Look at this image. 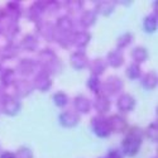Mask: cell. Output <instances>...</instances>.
Returning a JSON list of instances; mask_svg holds the SVG:
<instances>
[{"mask_svg":"<svg viewBox=\"0 0 158 158\" xmlns=\"http://www.w3.org/2000/svg\"><path fill=\"white\" fill-rule=\"evenodd\" d=\"M156 158H157V157H156Z\"/></svg>","mask_w":158,"mask_h":158,"instance_id":"cell-48","label":"cell"},{"mask_svg":"<svg viewBox=\"0 0 158 158\" xmlns=\"http://www.w3.org/2000/svg\"><path fill=\"white\" fill-rule=\"evenodd\" d=\"M93 108L96 110L98 115H105L111 109V101L106 95H104V94L96 95L94 101H93Z\"/></svg>","mask_w":158,"mask_h":158,"instance_id":"cell-17","label":"cell"},{"mask_svg":"<svg viewBox=\"0 0 158 158\" xmlns=\"http://www.w3.org/2000/svg\"><path fill=\"white\" fill-rule=\"evenodd\" d=\"M91 129L98 138H109L111 134L108 118L105 115H95L91 119Z\"/></svg>","mask_w":158,"mask_h":158,"instance_id":"cell-3","label":"cell"},{"mask_svg":"<svg viewBox=\"0 0 158 158\" xmlns=\"http://www.w3.org/2000/svg\"><path fill=\"white\" fill-rule=\"evenodd\" d=\"M44 4V11L46 14L53 15L60 10V2H56V0H47V2H43Z\"/></svg>","mask_w":158,"mask_h":158,"instance_id":"cell-39","label":"cell"},{"mask_svg":"<svg viewBox=\"0 0 158 158\" xmlns=\"http://www.w3.org/2000/svg\"><path fill=\"white\" fill-rule=\"evenodd\" d=\"M3 61H4V60L2 58V56H0V71L3 70Z\"/></svg>","mask_w":158,"mask_h":158,"instance_id":"cell-45","label":"cell"},{"mask_svg":"<svg viewBox=\"0 0 158 158\" xmlns=\"http://www.w3.org/2000/svg\"><path fill=\"white\" fill-rule=\"evenodd\" d=\"M52 101H53V104L57 108L63 109L69 105V96L66 93H63V91H57V93H55V95L52 96Z\"/></svg>","mask_w":158,"mask_h":158,"instance_id":"cell-37","label":"cell"},{"mask_svg":"<svg viewBox=\"0 0 158 158\" xmlns=\"http://www.w3.org/2000/svg\"><path fill=\"white\" fill-rule=\"evenodd\" d=\"M58 122L63 128H75L80 124L81 115L77 114L75 110H64L60 114Z\"/></svg>","mask_w":158,"mask_h":158,"instance_id":"cell-9","label":"cell"},{"mask_svg":"<svg viewBox=\"0 0 158 158\" xmlns=\"http://www.w3.org/2000/svg\"><path fill=\"white\" fill-rule=\"evenodd\" d=\"M106 64L110 66V67L113 69H119L122 67V66L124 64V55H123V52L119 51V49H111L109 53L106 55Z\"/></svg>","mask_w":158,"mask_h":158,"instance_id":"cell-22","label":"cell"},{"mask_svg":"<svg viewBox=\"0 0 158 158\" xmlns=\"http://www.w3.org/2000/svg\"><path fill=\"white\" fill-rule=\"evenodd\" d=\"M38 44H39V42H38L37 35H34V34H25L22 38V41L19 43V47H20V49H24L27 52H34V51H37Z\"/></svg>","mask_w":158,"mask_h":158,"instance_id":"cell-27","label":"cell"},{"mask_svg":"<svg viewBox=\"0 0 158 158\" xmlns=\"http://www.w3.org/2000/svg\"><path fill=\"white\" fill-rule=\"evenodd\" d=\"M23 13H24V10H23V6L19 2H8L5 4V6L3 8L4 19L10 20V22L18 23V20L23 15Z\"/></svg>","mask_w":158,"mask_h":158,"instance_id":"cell-5","label":"cell"},{"mask_svg":"<svg viewBox=\"0 0 158 158\" xmlns=\"http://www.w3.org/2000/svg\"><path fill=\"white\" fill-rule=\"evenodd\" d=\"M6 95V93H5V89L0 85V101H2L3 99H4V96Z\"/></svg>","mask_w":158,"mask_h":158,"instance_id":"cell-43","label":"cell"},{"mask_svg":"<svg viewBox=\"0 0 158 158\" xmlns=\"http://www.w3.org/2000/svg\"><path fill=\"white\" fill-rule=\"evenodd\" d=\"M96 22H98V14H96L95 10L87 9V10H84L81 13V15H80V24H81V27L84 29L94 27Z\"/></svg>","mask_w":158,"mask_h":158,"instance_id":"cell-24","label":"cell"},{"mask_svg":"<svg viewBox=\"0 0 158 158\" xmlns=\"http://www.w3.org/2000/svg\"><path fill=\"white\" fill-rule=\"evenodd\" d=\"M87 69L91 73V76H101L105 71L108 69V64H106V61L105 58H101V57H98V58H94L89 62V66Z\"/></svg>","mask_w":158,"mask_h":158,"instance_id":"cell-19","label":"cell"},{"mask_svg":"<svg viewBox=\"0 0 158 158\" xmlns=\"http://www.w3.org/2000/svg\"><path fill=\"white\" fill-rule=\"evenodd\" d=\"M56 57H57L56 52L52 48H49V47H46V48H43V49H41L38 52V56H37L35 62H37V64L39 66V67L43 69L44 66H47L51 61H53Z\"/></svg>","mask_w":158,"mask_h":158,"instance_id":"cell-20","label":"cell"},{"mask_svg":"<svg viewBox=\"0 0 158 158\" xmlns=\"http://www.w3.org/2000/svg\"><path fill=\"white\" fill-rule=\"evenodd\" d=\"M37 27V33L41 35L47 42H53L55 35H56V25L51 20H42L35 24Z\"/></svg>","mask_w":158,"mask_h":158,"instance_id":"cell-7","label":"cell"},{"mask_svg":"<svg viewBox=\"0 0 158 158\" xmlns=\"http://www.w3.org/2000/svg\"><path fill=\"white\" fill-rule=\"evenodd\" d=\"M17 81V72L13 69H3L0 71V85L4 89L13 86Z\"/></svg>","mask_w":158,"mask_h":158,"instance_id":"cell-25","label":"cell"},{"mask_svg":"<svg viewBox=\"0 0 158 158\" xmlns=\"http://www.w3.org/2000/svg\"><path fill=\"white\" fill-rule=\"evenodd\" d=\"M62 61L58 58V57H56L53 61H51L47 66H44L43 69H41L42 71H44V72H47L51 77L52 76H57V75H60L61 72H62Z\"/></svg>","mask_w":158,"mask_h":158,"instance_id":"cell-31","label":"cell"},{"mask_svg":"<svg viewBox=\"0 0 158 158\" xmlns=\"http://www.w3.org/2000/svg\"><path fill=\"white\" fill-rule=\"evenodd\" d=\"M0 158H15V153L10 151H4L0 152Z\"/></svg>","mask_w":158,"mask_h":158,"instance_id":"cell-42","label":"cell"},{"mask_svg":"<svg viewBox=\"0 0 158 158\" xmlns=\"http://www.w3.org/2000/svg\"><path fill=\"white\" fill-rule=\"evenodd\" d=\"M100 158H102V157H100Z\"/></svg>","mask_w":158,"mask_h":158,"instance_id":"cell-46","label":"cell"},{"mask_svg":"<svg viewBox=\"0 0 158 158\" xmlns=\"http://www.w3.org/2000/svg\"><path fill=\"white\" fill-rule=\"evenodd\" d=\"M33 87L38 91H41V93H47V91L52 87V77L42 71V70H39L35 75H34V78H33Z\"/></svg>","mask_w":158,"mask_h":158,"instance_id":"cell-8","label":"cell"},{"mask_svg":"<svg viewBox=\"0 0 158 158\" xmlns=\"http://www.w3.org/2000/svg\"><path fill=\"white\" fill-rule=\"evenodd\" d=\"M56 29L61 33H73V20L69 15H61L57 18Z\"/></svg>","mask_w":158,"mask_h":158,"instance_id":"cell-26","label":"cell"},{"mask_svg":"<svg viewBox=\"0 0 158 158\" xmlns=\"http://www.w3.org/2000/svg\"><path fill=\"white\" fill-rule=\"evenodd\" d=\"M130 56H131V60H133L134 63H143L144 61H147L148 57H149V52L146 47H142V46H138L135 48L131 49L130 52Z\"/></svg>","mask_w":158,"mask_h":158,"instance_id":"cell-29","label":"cell"},{"mask_svg":"<svg viewBox=\"0 0 158 158\" xmlns=\"http://www.w3.org/2000/svg\"><path fill=\"white\" fill-rule=\"evenodd\" d=\"M143 131H144V137H147L151 142H153V143L158 142V124H157V122L148 124V127L146 129H143Z\"/></svg>","mask_w":158,"mask_h":158,"instance_id":"cell-36","label":"cell"},{"mask_svg":"<svg viewBox=\"0 0 158 158\" xmlns=\"http://www.w3.org/2000/svg\"><path fill=\"white\" fill-rule=\"evenodd\" d=\"M15 158H34V153L29 147L23 146V147H19L17 149Z\"/></svg>","mask_w":158,"mask_h":158,"instance_id":"cell-40","label":"cell"},{"mask_svg":"<svg viewBox=\"0 0 158 158\" xmlns=\"http://www.w3.org/2000/svg\"><path fill=\"white\" fill-rule=\"evenodd\" d=\"M90 42H91V34H90V32L82 29V31H77V32L72 33L71 44L75 46L77 49L84 51L89 46Z\"/></svg>","mask_w":158,"mask_h":158,"instance_id":"cell-13","label":"cell"},{"mask_svg":"<svg viewBox=\"0 0 158 158\" xmlns=\"http://www.w3.org/2000/svg\"><path fill=\"white\" fill-rule=\"evenodd\" d=\"M13 89H14V96L18 98L19 100L23 98H28L32 93H33V84L32 81H29L28 78H17V81L13 85Z\"/></svg>","mask_w":158,"mask_h":158,"instance_id":"cell-6","label":"cell"},{"mask_svg":"<svg viewBox=\"0 0 158 158\" xmlns=\"http://www.w3.org/2000/svg\"><path fill=\"white\" fill-rule=\"evenodd\" d=\"M125 75H127V77L129 78V80H131V81L140 78L142 75H143V71H142L140 64L134 63V62L129 63L128 67H127V70H125Z\"/></svg>","mask_w":158,"mask_h":158,"instance_id":"cell-33","label":"cell"},{"mask_svg":"<svg viewBox=\"0 0 158 158\" xmlns=\"http://www.w3.org/2000/svg\"><path fill=\"white\" fill-rule=\"evenodd\" d=\"M44 14H46V11H44V4H43V2H34L28 8V10H27L28 19L32 20V22H34L35 24L43 20Z\"/></svg>","mask_w":158,"mask_h":158,"instance_id":"cell-16","label":"cell"},{"mask_svg":"<svg viewBox=\"0 0 158 158\" xmlns=\"http://www.w3.org/2000/svg\"><path fill=\"white\" fill-rule=\"evenodd\" d=\"M123 86H124V82H123V80L119 76H115V75L109 76L106 80L102 81V91H101V94L106 95L108 98L113 96V95H116V94L122 93Z\"/></svg>","mask_w":158,"mask_h":158,"instance_id":"cell-4","label":"cell"},{"mask_svg":"<svg viewBox=\"0 0 158 158\" xmlns=\"http://www.w3.org/2000/svg\"><path fill=\"white\" fill-rule=\"evenodd\" d=\"M116 6V2H113V0H100V2H96L95 4V11L99 15H105L109 17L113 14V11L115 10Z\"/></svg>","mask_w":158,"mask_h":158,"instance_id":"cell-21","label":"cell"},{"mask_svg":"<svg viewBox=\"0 0 158 158\" xmlns=\"http://www.w3.org/2000/svg\"><path fill=\"white\" fill-rule=\"evenodd\" d=\"M144 139V131L139 127L127 129L125 137L122 140V153L125 157H134L138 154Z\"/></svg>","mask_w":158,"mask_h":158,"instance_id":"cell-1","label":"cell"},{"mask_svg":"<svg viewBox=\"0 0 158 158\" xmlns=\"http://www.w3.org/2000/svg\"><path fill=\"white\" fill-rule=\"evenodd\" d=\"M106 158H124V154L122 153L120 149L114 148V149H110V151L108 152Z\"/></svg>","mask_w":158,"mask_h":158,"instance_id":"cell-41","label":"cell"},{"mask_svg":"<svg viewBox=\"0 0 158 158\" xmlns=\"http://www.w3.org/2000/svg\"><path fill=\"white\" fill-rule=\"evenodd\" d=\"M133 39H134V35L130 32H125V33L120 34L116 39V49H119V51L125 49L127 47H129L133 43Z\"/></svg>","mask_w":158,"mask_h":158,"instance_id":"cell-34","label":"cell"},{"mask_svg":"<svg viewBox=\"0 0 158 158\" xmlns=\"http://www.w3.org/2000/svg\"><path fill=\"white\" fill-rule=\"evenodd\" d=\"M19 51H20V47L18 43H15V42L5 43L3 46V48L0 49V56H2L3 60H13V58L18 57Z\"/></svg>","mask_w":158,"mask_h":158,"instance_id":"cell-23","label":"cell"},{"mask_svg":"<svg viewBox=\"0 0 158 158\" xmlns=\"http://www.w3.org/2000/svg\"><path fill=\"white\" fill-rule=\"evenodd\" d=\"M108 122H109V125H110L111 133L122 134V133H125L127 129H128V122L120 114H115V115L109 116Z\"/></svg>","mask_w":158,"mask_h":158,"instance_id":"cell-14","label":"cell"},{"mask_svg":"<svg viewBox=\"0 0 158 158\" xmlns=\"http://www.w3.org/2000/svg\"><path fill=\"white\" fill-rule=\"evenodd\" d=\"M0 148H2V147H0Z\"/></svg>","mask_w":158,"mask_h":158,"instance_id":"cell-47","label":"cell"},{"mask_svg":"<svg viewBox=\"0 0 158 158\" xmlns=\"http://www.w3.org/2000/svg\"><path fill=\"white\" fill-rule=\"evenodd\" d=\"M71 37H72V33H61L56 29V35H55V42L58 43V46L63 49H67L70 48L72 44H71Z\"/></svg>","mask_w":158,"mask_h":158,"instance_id":"cell-35","label":"cell"},{"mask_svg":"<svg viewBox=\"0 0 158 158\" xmlns=\"http://www.w3.org/2000/svg\"><path fill=\"white\" fill-rule=\"evenodd\" d=\"M89 57L86 55L85 51H81V49H77L75 52H72L71 56H70V63L71 66L75 69V70H84L89 66Z\"/></svg>","mask_w":158,"mask_h":158,"instance_id":"cell-15","label":"cell"},{"mask_svg":"<svg viewBox=\"0 0 158 158\" xmlns=\"http://www.w3.org/2000/svg\"><path fill=\"white\" fill-rule=\"evenodd\" d=\"M3 19H4V15H3V9L0 8V23L3 22Z\"/></svg>","mask_w":158,"mask_h":158,"instance_id":"cell-44","label":"cell"},{"mask_svg":"<svg viewBox=\"0 0 158 158\" xmlns=\"http://www.w3.org/2000/svg\"><path fill=\"white\" fill-rule=\"evenodd\" d=\"M37 67H38V64H37L35 60L27 57V58H22L19 61L15 72L19 73L23 78H25L31 75H34V71L37 70Z\"/></svg>","mask_w":158,"mask_h":158,"instance_id":"cell-12","label":"cell"},{"mask_svg":"<svg viewBox=\"0 0 158 158\" xmlns=\"http://www.w3.org/2000/svg\"><path fill=\"white\" fill-rule=\"evenodd\" d=\"M157 28H158V17L156 13H152V14L147 15L143 19V29L147 33L152 34L157 31Z\"/></svg>","mask_w":158,"mask_h":158,"instance_id":"cell-30","label":"cell"},{"mask_svg":"<svg viewBox=\"0 0 158 158\" xmlns=\"http://www.w3.org/2000/svg\"><path fill=\"white\" fill-rule=\"evenodd\" d=\"M86 86H87V89L91 91V93L95 94V96L100 95L101 91H102V81L98 76H90L87 78V81H86Z\"/></svg>","mask_w":158,"mask_h":158,"instance_id":"cell-32","label":"cell"},{"mask_svg":"<svg viewBox=\"0 0 158 158\" xmlns=\"http://www.w3.org/2000/svg\"><path fill=\"white\" fill-rule=\"evenodd\" d=\"M3 20H5V23H4V25H0V34H3L5 37L6 43L15 42V38H17L18 33L20 32L18 23L10 22L6 19H3Z\"/></svg>","mask_w":158,"mask_h":158,"instance_id":"cell-11","label":"cell"},{"mask_svg":"<svg viewBox=\"0 0 158 158\" xmlns=\"http://www.w3.org/2000/svg\"><path fill=\"white\" fill-rule=\"evenodd\" d=\"M142 87L147 91H151V90H154L158 85V76H157V72H147L144 76H142Z\"/></svg>","mask_w":158,"mask_h":158,"instance_id":"cell-28","label":"cell"},{"mask_svg":"<svg viewBox=\"0 0 158 158\" xmlns=\"http://www.w3.org/2000/svg\"><path fill=\"white\" fill-rule=\"evenodd\" d=\"M64 8L67 11L70 13H80L84 8V2L81 0H67V2H64Z\"/></svg>","mask_w":158,"mask_h":158,"instance_id":"cell-38","label":"cell"},{"mask_svg":"<svg viewBox=\"0 0 158 158\" xmlns=\"http://www.w3.org/2000/svg\"><path fill=\"white\" fill-rule=\"evenodd\" d=\"M73 109L77 114H89L93 109V101L85 95H77L73 98Z\"/></svg>","mask_w":158,"mask_h":158,"instance_id":"cell-18","label":"cell"},{"mask_svg":"<svg viewBox=\"0 0 158 158\" xmlns=\"http://www.w3.org/2000/svg\"><path fill=\"white\" fill-rule=\"evenodd\" d=\"M135 104H137V100L133 95H130L128 93L125 94H120L116 99V108L120 113L123 114H127V113H130L133 111L134 108H135Z\"/></svg>","mask_w":158,"mask_h":158,"instance_id":"cell-10","label":"cell"},{"mask_svg":"<svg viewBox=\"0 0 158 158\" xmlns=\"http://www.w3.org/2000/svg\"><path fill=\"white\" fill-rule=\"evenodd\" d=\"M22 110V102L14 95L6 94L4 99L0 101V111L8 116H15Z\"/></svg>","mask_w":158,"mask_h":158,"instance_id":"cell-2","label":"cell"}]
</instances>
